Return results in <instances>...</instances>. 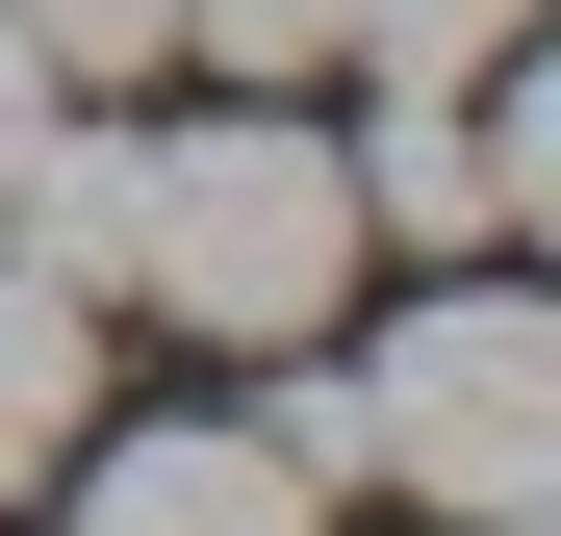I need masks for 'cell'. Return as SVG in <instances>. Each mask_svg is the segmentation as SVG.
Wrapping results in <instances>:
<instances>
[{
  "label": "cell",
  "instance_id": "9",
  "mask_svg": "<svg viewBox=\"0 0 561 536\" xmlns=\"http://www.w3.org/2000/svg\"><path fill=\"white\" fill-rule=\"evenodd\" d=\"M26 128H51V52H26V26H0V153H26Z\"/></svg>",
  "mask_w": 561,
  "mask_h": 536
},
{
  "label": "cell",
  "instance_id": "1",
  "mask_svg": "<svg viewBox=\"0 0 561 536\" xmlns=\"http://www.w3.org/2000/svg\"><path fill=\"white\" fill-rule=\"evenodd\" d=\"M255 434L307 486H434V511H485V536H561V307L536 282H434L383 357H307Z\"/></svg>",
  "mask_w": 561,
  "mask_h": 536
},
{
  "label": "cell",
  "instance_id": "3",
  "mask_svg": "<svg viewBox=\"0 0 561 536\" xmlns=\"http://www.w3.org/2000/svg\"><path fill=\"white\" fill-rule=\"evenodd\" d=\"M332 179H357L409 255H485V230H511V205H485V77H357V153H332Z\"/></svg>",
  "mask_w": 561,
  "mask_h": 536
},
{
  "label": "cell",
  "instance_id": "2",
  "mask_svg": "<svg viewBox=\"0 0 561 536\" xmlns=\"http://www.w3.org/2000/svg\"><path fill=\"white\" fill-rule=\"evenodd\" d=\"M128 282H153L179 332H230V357H307L332 282H357V179H332V128H280V103H230V128H128Z\"/></svg>",
  "mask_w": 561,
  "mask_h": 536
},
{
  "label": "cell",
  "instance_id": "8",
  "mask_svg": "<svg viewBox=\"0 0 561 536\" xmlns=\"http://www.w3.org/2000/svg\"><path fill=\"white\" fill-rule=\"evenodd\" d=\"M0 26H26L51 77H153V52H179V0H0Z\"/></svg>",
  "mask_w": 561,
  "mask_h": 536
},
{
  "label": "cell",
  "instance_id": "5",
  "mask_svg": "<svg viewBox=\"0 0 561 536\" xmlns=\"http://www.w3.org/2000/svg\"><path fill=\"white\" fill-rule=\"evenodd\" d=\"M77 434H103V307H77V282H26V255H0V486H51Z\"/></svg>",
  "mask_w": 561,
  "mask_h": 536
},
{
  "label": "cell",
  "instance_id": "4",
  "mask_svg": "<svg viewBox=\"0 0 561 536\" xmlns=\"http://www.w3.org/2000/svg\"><path fill=\"white\" fill-rule=\"evenodd\" d=\"M77 536H332V486L280 460V434H128V460L77 486Z\"/></svg>",
  "mask_w": 561,
  "mask_h": 536
},
{
  "label": "cell",
  "instance_id": "7",
  "mask_svg": "<svg viewBox=\"0 0 561 536\" xmlns=\"http://www.w3.org/2000/svg\"><path fill=\"white\" fill-rule=\"evenodd\" d=\"M179 52L205 77H332V0H179Z\"/></svg>",
  "mask_w": 561,
  "mask_h": 536
},
{
  "label": "cell",
  "instance_id": "6",
  "mask_svg": "<svg viewBox=\"0 0 561 536\" xmlns=\"http://www.w3.org/2000/svg\"><path fill=\"white\" fill-rule=\"evenodd\" d=\"M332 52L357 77H485V52H536V0H332Z\"/></svg>",
  "mask_w": 561,
  "mask_h": 536
}]
</instances>
